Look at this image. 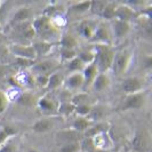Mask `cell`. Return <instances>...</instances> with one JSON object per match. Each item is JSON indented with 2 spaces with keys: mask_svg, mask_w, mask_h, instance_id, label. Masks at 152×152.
Listing matches in <instances>:
<instances>
[{
  "mask_svg": "<svg viewBox=\"0 0 152 152\" xmlns=\"http://www.w3.org/2000/svg\"><path fill=\"white\" fill-rule=\"evenodd\" d=\"M94 45H110L113 46V37L110 23L99 21L91 39L89 40Z\"/></svg>",
  "mask_w": 152,
  "mask_h": 152,
  "instance_id": "obj_5",
  "label": "cell"
},
{
  "mask_svg": "<svg viewBox=\"0 0 152 152\" xmlns=\"http://www.w3.org/2000/svg\"><path fill=\"white\" fill-rule=\"evenodd\" d=\"M115 8H117V4L115 2L107 1L99 17L104 22H112V21H114L115 20Z\"/></svg>",
  "mask_w": 152,
  "mask_h": 152,
  "instance_id": "obj_27",
  "label": "cell"
},
{
  "mask_svg": "<svg viewBox=\"0 0 152 152\" xmlns=\"http://www.w3.org/2000/svg\"><path fill=\"white\" fill-rule=\"evenodd\" d=\"M57 44H54V42H47V41H33L32 42V47L34 49V53H36V56H37V60L39 57H44V56H47L52 53L55 48V46Z\"/></svg>",
  "mask_w": 152,
  "mask_h": 152,
  "instance_id": "obj_17",
  "label": "cell"
},
{
  "mask_svg": "<svg viewBox=\"0 0 152 152\" xmlns=\"http://www.w3.org/2000/svg\"><path fill=\"white\" fill-rule=\"evenodd\" d=\"M89 7H91V1H80V2H73L70 6V12L75 13V14H85L87 12H89Z\"/></svg>",
  "mask_w": 152,
  "mask_h": 152,
  "instance_id": "obj_33",
  "label": "cell"
},
{
  "mask_svg": "<svg viewBox=\"0 0 152 152\" xmlns=\"http://www.w3.org/2000/svg\"><path fill=\"white\" fill-rule=\"evenodd\" d=\"M15 102L17 104H20V105H22L24 107H33L34 104H37V99H36V96L31 91H22Z\"/></svg>",
  "mask_w": 152,
  "mask_h": 152,
  "instance_id": "obj_26",
  "label": "cell"
},
{
  "mask_svg": "<svg viewBox=\"0 0 152 152\" xmlns=\"http://www.w3.org/2000/svg\"><path fill=\"white\" fill-rule=\"evenodd\" d=\"M32 25H33L36 37H39L41 41L54 42V44H57L60 41L63 32L55 26L50 17L41 14L32 21Z\"/></svg>",
  "mask_w": 152,
  "mask_h": 152,
  "instance_id": "obj_1",
  "label": "cell"
},
{
  "mask_svg": "<svg viewBox=\"0 0 152 152\" xmlns=\"http://www.w3.org/2000/svg\"><path fill=\"white\" fill-rule=\"evenodd\" d=\"M77 53L78 52L75 50V49H61V52H60L61 61L68 63L69 61H71L75 57H77Z\"/></svg>",
  "mask_w": 152,
  "mask_h": 152,
  "instance_id": "obj_40",
  "label": "cell"
},
{
  "mask_svg": "<svg viewBox=\"0 0 152 152\" xmlns=\"http://www.w3.org/2000/svg\"><path fill=\"white\" fill-rule=\"evenodd\" d=\"M9 53L14 57H20V58H26V60H32L37 61V56L34 53V49L32 45H18V44H10L8 46Z\"/></svg>",
  "mask_w": 152,
  "mask_h": 152,
  "instance_id": "obj_10",
  "label": "cell"
},
{
  "mask_svg": "<svg viewBox=\"0 0 152 152\" xmlns=\"http://www.w3.org/2000/svg\"><path fill=\"white\" fill-rule=\"evenodd\" d=\"M91 104H80L75 107V113L77 114V117H81V118H87L88 114L91 113Z\"/></svg>",
  "mask_w": 152,
  "mask_h": 152,
  "instance_id": "obj_39",
  "label": "cell"
},
{
  "mask_svg": "<svg viewBox=\"0 0 152 152\" xmlns=\"http://www.w3.org/2000/svg\"><path fill=\"white\" fill-rule=\"evenodd\" d=\"M36 61L32 60H26V58H20V57H14L13 61H10V66L15 70V68L18 71H23V70H30Z\"/></svg>",
  "mask_w": 152,
  "mask_h": 152,
  "instance_id": "obj_30",
  "label": "cell"
},
{
  "mask_svg": "<svg viewBox=\"0 0 152 152\" xmlns=\"http://www.w3.org/2000/svg\"><path fill=\"white\" fill-rule=\"evenodd\" d=\"M60 102L56 99H54L52 96H49L48 94L44 95L42 97L37 99V107L40 111V113L44 117L47 118H52L57 115V109H58Z\"/></svg>",
  "mask_w": 152,
  "mask_h": 152,
  "instance_id": "obj_6",
  "label": "cell"
},
{
  "mask_svg": "<svg viewBox=\"0 0 152 152\" xmlns=\"http://www.w3.org/2000/svg\"><path fill=\"white\" fill-rule=\"evenodd\" d=\"M130 146L135 152H148L150 150V135L146 130L138 129L134 133Z\"/></svg>",
  "mask_w": 152,
  "mask_h": 152,
  "instance_id": "obj_9",
  "label": "cell"
},
{
  "mask_svg": "<svg viewBox=\"0 0 152 152\" xmlns=\"http://www.w3.org/2000/svg\"><path fill=\"white\" fill-rule=\"evenodd\" d=\"M63 86L66 91H77L84 88V77L81 72H75L64 78Z\"/></svg>",
  "mask_w": 152,
  "mask_h": 152,
  "instance_id": "obj_16",
  "label": "cell"
},
{
  "mask_svg": "<svg viewBox=\"0 0 152 152\" xmlns=\"http://www.w3.org/2000/svg\"><path fill=\"white\" fill-rule=\"evenodd\" d=\"M94 141V144L96 150H105V151H110V148L112 146V140L109 135L107 132L97 134L94 137H91Z\"/></svg>",
  "mask_w": 152,
  "mask_h": 152,
  "instance_id": "obj_20",
  "label": "cell"
},
{
  "mask_svg": "<svg viewBox=\"0 0 152 152\" xmlns=\"http://www.w3.org/2000/svg\"><path fill=\"white\" fill-rule=\"evenodd\" d=\"M88 101H89V95L87 91H79L76 93L71 96L70 102L77 107V105H80V104H88Z\"/></svg>",
  "mask_w": 152,
  "mask_h": 152,
  "instance_id": "obj_35",
  "label": "cell"
},
{
  "mask_svg": "<svg viewBox=\"0 0 152 152\" xmlns=\"http://www.w3.org/2000/svg\"><path fill=\"white\" fill-rule=\"evenodd\" d=\"M152 66V58H151V55H148L146 58L144 60V63H143V69L145 70H150Z\"/></svg>",
  "mask_w": 152,
  "mask_h": 152,
  "instance_id": "obj_48",
  "label": "cell"
},
{
  "mask_svg": "<svg viewBox=\"0 0 152 152\" xmlns=\"http://www.w3.org/2000/svg\"><path fill=\"white\" fill-rule=\"evenodd\" d=\"M16 151V145L13 143L12 138L8 140L6 143L0 146V152H15Z\"/></svg>",
  "mask_w": 152,
  "mask_h": 152,
  "instance_id": "obj_46",
  "label": "cell"
},
{
  "mask_svg": "<svg viewBox=\"0 0 152 152\" xmlns=\"http://www.w3.org/2000/svg\"><path fill=\"white\" fill-rule=\"evenodd\" d=\"M148 99V93L142 91L135 94L126 95L121 104V110H140L145 105Z\"/></svg>",
  "mask_w": 152,
  "mask_h": 152,
  "instance_id": "obj_7",
  "label": "cell"
},
{
  "mask_svg": "<svg viewBox=\"0 0 152 152\" xmlns=\"http://www.w3.org/2000/svg\"><path fill=\"white\" fill-rule=\"evenodd\" d=\"M80 145V151L83 152H95L96 148L94 144V141L91 137H83L81 141L79 142Z\"/></svg>",
  "mask_w": 152,
  "mask_h": 152,
  "instance_id": "obj_37",
  "label": "cell"
},
{
  "mask_svg": "<svg viewBox=\"0 0 152 152\" xmlns=\"http://www.w3.org/2000/svg\"><path fill=\"white\" fill-rule=\"evenodd\" d=\"M95 152H111V151H105V150H96Z\"/></svg>",
  "mask_w": 152,
  "mask_h": 152,
  "instance_id": "obj_51",
  "label": "cell"
},
{
  "mask_svg": "<svg viewBox=\"0 0 152 152\" xmlns=\"http://www.w3.org/2000/svg\"><path fill=\"white\" fill-rule=\"evenodd\" d=\"M5 5V2L4 1H0V9H2V6Z\"/></svg>",
  "mask_w": 152,
  "mask_h": 152,
  "instance_id": "obj_50",
  "label": "cell"
},
{
  "mask_svg": "<svg viewBox=\"0 0 152 152\" xmlns=\"http://www.w3.org/2000/svg\"><path fill=\"white\" fill-rule=\"evenodd\" d=\"M36 33L33 30L32 21L18 23L10 26L9 39L13 40V44L18 45H32Z\"/></svg>",
  "mask_w": 152,
  "mask_h": 152,
  "instance_id": "obj_3",
  "label": "cell"
},
{
  "mask_svg": "<svg viewBox=\"0 0 152 152\" xmlns=\"http://www.w3.org/2000/svg\"><path fill=\"white\" fill-rule=\"evenodd\" d=\"M137 14L136 10H134L132 7L125 5L124 2L121 4H117V8H115V20H119V21H122V22H127L130 23L137 18Z\"/></svg>",
  "mask_w": 152,
  "mask_h": 152,
  "instance_id": "obj_13",
  "label": "cell"
},
{
  "mask_svg": "<svg viewBox=\"0 0 152 152\" xmlns=\"http://www.w3.org/2000/svg\"><path fill=\"white\" fill-rule=\"evenodd\" d=\"M121 89L122 91H125L126 95L140 93L144 91V81L138 77H127L122 79Z\"/></svg>",
  "mask_w": 152,
  "mask_h": 152,
  "instance_id": "obj_12",
  "label": "cell"
},
{
  "mask_svg": "<svg viewBox=\"0 0 152 152\" xmlns=\"http://www.w3.org/2000/svg\"><path fill=\"white\" fill-rule=\"evenodd\" d=\"M32 17V12H31V8L26 7V6H23L20 7L16 13L13 15L12 20H10V26L12 25H15L18 23L26 22V21H31L30 18Z\"/></svg>",
  "mask_w": 152,
  "mask_h": 152,
  "instance_id": "obj_21",
  "label": "cell"
},
{
  "mask_svg": "<svg viewBox=\"0 0 152 152\" xmlns=\"http://www.w3.org/2000/svg\"><path fill=\"white\" fill-rule=\"evenodd\" d=\"M54 122L52 120V118H47V117H44L41 119H39L34 122L31 127V129L33 133H37V134H44V133H47L53 128Z\"/></svg>",
  "mask_w": 152,
  "mask_h": 152,
  "instance_id": "obj_22",
  "label": "cell"
},
{
  "mask_svg": "<svg viewBox=\"0 0 152 152\" xmlns=\"http://www.w3.org/2000/svg\"><path fill=\"white\" fill-rule=\"evenodd\" d=\"M9 102L7 101V97L5 95V93L2 91H0V114H2L8 107Z\"/></svg>",
  "mask_w": 152,
  "mask_h": 152,
  "instance_id": "obj_47",
  "label": "cell"
},
{
  "mask_svg": "<svg viewBox=\"0 0 152 152\" xmlns=\"http://www.w3.org/2000/svg\"><path fill=\"white\" fill-rule=\"evenodd\" d=\"M0 32H2V26H1V24H0Z\"/></svg>",
  "mask_w": 152,
  "mask_h": 152,
  "instance_id": "obj_52",
  "label": "cell"
},
{
  "mask_svg": "<svg viewBox=\"0 0 152 152\" xmlns=\"http://www.w3.org/2000/svg\"><path fill=\"white\" fill-rule=\"evenodd\" d=\"M30 152H38V151H36V150H31Z\"/></svg>",
  "mask_w": 152,
  "mask_h": 152,
  "instance_id": "obj_53",
  "label": "cell"
},
{
  "mask_svg": "<svg viewBox=\"0 0 152 152\" xmlns=\"http://www.w3.org/2000/svg\"><path fill=\"white\" fill-rule=\"evenodd\" d=\"M107 113V109L102 104H95V105H91V113L88 114L87 119L91 122L96 121L101 122Z\"/></svg>",
  "mask_w": 152,
  "mask_h": 152,
  "instance_id": "obj_24",
  "label": "cell"
},
{
  "mask_svg": "<svg viewBox=\"0 0 152 152\" xmlns=\"http://www.w3.org/2000/svg\"><path fill=\"white\" fill-rule=\"evenodd\" d=\"M77 57L84 63L85 65H89L91 63H94L95 60V54L93 52V49H83L80 52L77 53Z\"/></svg>",
  "mask_w": 152,
  "mask_h": 152,
  "instance_id": "obj_34",
  "label": "cell"
},
{
  "mask_svg": "<svg viewBox=\"0 0 152 152\" xmlns=\"http://www.w3.org/2000/svg\"><path fill=\"white\" fill-rule=\"evenodd\" d=\"M8 41V36L6 33H4V31L2 32H0V47H2V46H6Z\"/></svg>",
  "mask_w": 152,
  "mask_h": 152,
  "instance_id": "obj_49",
  "label": "cell"
},
{
  "mask_svg": "<svg viewBox=\"0 0 152 152\" xmlns=\"http://www.w3.org/2000/svg\"><path fill=\"white\" fill-rule=\"evenodd\" d=\"M133 60V52L129 48H121L114 53L113 62L111 70L114 76L124 77L125 73L128 71L130 63Z\"/></svg>",
  "mask_w": 152,
  "mask_h": 152,
  "instance_id": "obj_4",
  "label": "cell"
},
{
  "mask_svg": "<svg viewBox=\"0 0 152 152\" xmlns=\"http://www.w3.org/2000/svg\"><path fill=\"white\" fill-rule=\"evenodd\" d=\"M83 137H84L83 134H80V133H78L76 130H73L72 128L62 129L60 132H57V134H56V140L62 145L69 144V143H78V142L81 141Z\"/></svg>",
  "mask_w": 152,
  "mask_h": 152,
  "instance_id": "obj_14",
  "label": "cell"
},
{
  "mask_svg": "<svg viewBox=\"0 0 152 152\" xmlns=\"http://www.w3.org/2000/svg\"><path fill=\"white\" fill-rule=\"evenodd\" d=\"M64 78H65L64 75L62 72H60V71L53 72L52 75H49V77H48V83H47V86H46V89L48 91L58 89L60 87L63 86Z\"/></svg>",
  "mask_w": 152,
  "mask_h": 152,
  "instance_id": "obj_23",
  "label": "cell"
},
{
  "mask_svg": "<svg viewBox=\"0 0 152 152\" xmlns=\"http://www.w3.org/2000/svg\"><path fill=\"white\" fill-rule=\"evenodd\" d=\"M83 77H84V89L85 91H87V89H89L91 87V84H93V81L95 80V78L96 76L99 75V70L96 68V65L94 64V63H91L89 65H86L85 69L83 70Z\"/></svg>",
  "mask_w": 152,
  "mask_h": 152,
  "instance_id": "obj_18",
  "label": "cell"
},
{
  "mask_svg": "<svg viewBox=\"0 0 152 152\" xmlns=\"http://www.w3.org/2000/svg\"><path fill=\"white\" fill-rule=\"evenodd\" d=\"M58 44L61 45V49H75L76 50L78 47V40L72 34L64 32V33H62Z\"/></svg>",
  "mask_w": 152,
  "mask_h": 152,
  "instance_id": "obj_25",
  "label": "cell"
},
{
  "mask_svg": "<svg viewBox=\"0 0 152 152\" xmlns=\"http://www.w3.org/2000/svg\"><path fill=\"white\" fill-rule=\"evenodd\" d=\"M9 73H15V70L10 65L7 64H0V81L6 79Z\"/></svg>",
  "mask_w": 152,
  "mask_h": 152,
  "instance_id": "obj_43",
  "label": "cell"
},
{
  "mask_svg": "<svg viewBox=\"0 0 152 152\" xmlns=\"http://www.w3.org/2000/svg\"><path fill=\"white\" fill-rule=\"evenodd\" d=\"M85 65L83 62L80 61L78 57H75L73 60L69 61L66 63V69L70 73H75V72H83V70L85 69Z\"/></svg>",
  "mask_w": 152,
  "mask_h": 152,
  "instance_id": "obj_36",
  "label": "cell"
},
{
  "mask_svg": "<svg viewBox=\"0 0 152 152\" xmlns=\"http://www.w3.org/2000/svg\"><path fill=\"white\" fill-rule=\"evenodd\" d=\"M107 1H101V0H97V1H91V7H89V12H91L93 15L96 16H101L103 9L105 7Z\"/></svg>",
  "mask_w": 152,
  "mask_h": 152,
  "instance_id": "obj_38",
  "label": "cell"
},
{
  "mask_svg": "<svg viewBox=\"0 0 152 152\" xmlns=\"http://www.w3.org/2000/svg\"><path fill=\"white\" fill-rule=\"evenodd\" d=\"M10 53L8 49V46H2L0 47V64H10Z\"/></svg>",
  "mask_w": 152,
  "mask_h": 152,
  "instance_id": "obj_42",
  "label": "cell"
},
{
  "mask_svg": "<svg viewBox=\"0 0 152 152\" xmlns=\"http://www.w3.org/2000/svg\"><path fill=\"white\" fill-rule=\"evenodd\" d=\"M109 124L104 121L97 122L96 125L94 126H91L84 133V137H94L97 134H101V133H104V132H107L109 130Z\"/></svg>",
  "mask_w": 152,
  "mask_h": 152,
  "instance_id": "obj_28",
  "label": "cell"
},
{
  "mask_svg": "<svg viewBox=\"0 0 152 152\" xmlns=\"http://www.w3.org/2000/svg\"><path fill=\"white\" fill-rule=\"evenodd\" d=\"M93 52L95 54L94 64L99 70V73H107L109 70H111L112 62L114 57L113 46L110 45H94L91 47Z\"/></svg>",
  "mask_w": 152,
  "mask_h": 152,
  "instance_id": "obj_2",
  "label": "cell"
},
{
  "mask_svg": "<svg viewBox=\"0 0 152 152\" xmlns=\"http://www.w3.org/2000/svg\"><path fill=\"white\" fill-rule=\"evenodd\" d=\"M80 151V145L78 143H69L61 146L60 152H79Z\"/></svg>",
  "mask_w": 152,
  "mask_h": 152,
  "instance_id": "obj_44",
  "label": "cell"
},
{
  "mask_svg": "<svg viewBox=\"0 0 152 152\" xmlns=\"http://www.w3.org/2000/svg\"><path fill=\"white\" fill-rule=\"evenodd\" d=\"M111 31H112V37H113V44L120 42L126 38L130 32L132 24L127 22H122L119 20H114L110 23Z\"/></svg>",
  "mask_w": 152,
  "mask_h": 152,
  "instance_id": "obj_11",
  "label": "cell"
},
{
  "mask_svg": "<svg viewBox=\"0 0 152 152\" xmlns=\"http://www.w3.org/2000/svg\"><path fill=\"white\" fill-rule=\"evenodd\" d=\"M21 93L22 91H21L20 88H17V87H10V88L7 89V91H5V95L7 97L8 102H15Z\"/></svg>",
  "mask_w": 152,
  "mask_h": 152,
  "instance_id": "obj_41",
  "label": "cell"
},
{
  "mask_svg": "<svg viewBox=\"0 0 152 152\" xmlns=\"http://www.w3.org/2000/svg\"><path fill=\"white\" fill-rule=\"evenodd\" d=\"M60 66V62L54 60V58H46V60H40L36 61L33 66L30 69V72L33 73V76L38 75H52L53 72L57 71Z\"/></svg>",
  "mask_w": 152,
  "mask_h": 152,
  "instance_id": "obj_8",
  "label": "cell"
},
{
  "mask_svg": "<svg viewBox=\"0 0 152 152\" xmlns=\"http://www.w3.org/2000/svg\"><path fill=\"white\" fill-rule=\"evenodd\" d=\"M17 134V130L14 127H10V126H4V127H0V146L6 143L8 140L13 138Z\"/></svg>",
  "mask_w": 152,
  "mask_h": 152,
  "instance_id": "obj_32",
  "label": "cell"
},
{
  "mask_svg": "<svg viewBox=\"0 0 152 152\" xmlns=\"http://www.w3.org/2000/svg\"><path fill=\"white\" fill-rule=\"evenodd\" d=\"M111 85V79H110V76L109 73H99L95 80L93 81L91 84V89L94 91H97V93H102V91H107V88L110 87Z\"/></svg>",
  "mask_w": 152,
  "mask_h": 152,
  "instance_id": "obj_19",
  "label": "cell"
},
{
  "mask_svg": "<svg viewBox=\"0 0 152 152\" xmlns=\"http://www.w3.org/2000/svg\"><path fill=\"white\" fill-rule=\"evenodd\" d=\"M91 126V122L87 119V118H81V117H77L76 119L72 121V125H71V128L73 130H76L78 133L83 134L86 130L88 129Z\"/></svg>",
  "mask_w": 152,
  "mask_h": 152,
  "instance_id": "obj_29",
  "label": "cell"
},
{
  "mask_svg": "<svg viewBox=\"0 0 152 152\" xmlns=\"http://www.w3.org/2000/svg\"><path fill=\"white\" fill-rule=\"evenodd\" d=\"M97 21L96 20H93V18H85L81 22L78 24L77 26V32L83 37L84 39L87 40H91L95 29L97 26Z\"/></svg>",
  "mask_w": 152,
  "mask_h": 152,
  "instance_id": "obj_15",
  "label": "cell"
},
{
  "mask_svg": "<svg viewBox=\"0 0 152 152\" xmlns=\"http://www.w3.org/2000/svg\"><path fill=\"white\" fill-rule=\"evenodd\" d=\"M34 77V84L41 87V88H46L47 83H48V75H38V76H33Z\"/></svg>",
  "mask_w": 152,
  "mask_h": 152,
  "instance_id": "obj_45",
  "label": "cell"
},
{
  "mask_svg": "<svg viewBox=\"0 0 152 152\" xmlns=\"http://www.w3.org/2000/svg\"><path fill=\"white\" fill-rule=\"evenodd\" d=\"M73 113H75V105L70 101L60 102L57 109V115H61L62 118H69Z\"/></svg>",
  "mask_w": 152,
  "mask_h": 152,
  "instance_id": "obj_31",
  "label": "cell"
}]
</instances>
